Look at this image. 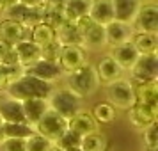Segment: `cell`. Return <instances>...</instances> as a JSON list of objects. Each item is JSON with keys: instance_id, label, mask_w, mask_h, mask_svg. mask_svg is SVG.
<instances>
[{"instance_id": "21", "label": "cell", "mask_w": 158, "mask_h": 151, "mask_svg": "<svg viewBox=\"0 0 158 151\" xmlns=\"http://www.w3.org/2000/svg\"><path fill=\"white\" fill-rule=\"evenodd\" d=\"M110 55L115 59V62L121 66L123 69H128L130 71V68L135 64L137 59H139V52H137V48L133 46L131 39H130L126 43H121L117 46H114V52Z\"/></svg>"}, {"instance_id": "13", "label": "cell", "mask_w": 158, "mask_h": 151, "mask_svg": "<svg viewBox=\"0 0 158 151\" xmlns=\"http://www.w3.org/2000/svg\"><path fill=\"white\" fill-rule=\"evenodd\" d=\"M135 34V29L133 25L124 22H119V20H112L110 23L105 25V36H107V44L110 46H117L121 43H126L131 39V36Z\"/></svg>"}, {"instance_id": "41", "label": "cell", "mask_w": 158, "mask_h": 151, "mask_svg": "<svg viewBox=\"0 0 158 151\" xmlns=\"http://www.w3.org/2000/svg\"><path fill=\"white\" fill-rule=\"evenodd\" d=\"M4 2H6L7 9H9V7H13V6H16V4H18V0H4Z\"/></svg>"}, {"instance_id": "45", "label": "cell", "mask_w": 158, "mask_h": 151, "mask_svg": "<svg viewBox=\"0 0 158 151\" xmlns=\"http://www.w3.org/2000/svg\"><path fill=\"white\" fill-rule=\"evenodd\" d=\"M144 151H158V148H155V149H151V148H146Z\"/></svg>"}, {"instance_id": "5", "label": "cell", "mask_w": 158, "mask_h": 151, "mask_svg": "<svg viewBox=\"0 0 158 151\" xmlns=\"http://www.w3.org/2000/svg\"><path fill=\"white\" fill-rule=\"evenodd\" d=\"M105 93H107V101L114 108L128 110L135 103V91H133L131 80L119 78L115 82H110V84H107Z\"/></svg>"}, {"instance_id": "37", "label": "cell", "mask_w": 158, "mask_h": 151, "mask_svg": "<svg viewBox=\"0 0 158 151\" xmlns=\"http://www.w3.org/2000/svg\"><path fill=\"white\" fill-rule=\"evenodd\" d=\"M60 48H62V44L59 43V41H53V43L46 44L44 48H41V57L48 59V61H55V62H57L59 53H60Z\"/></svg>"}, {"instance_id": "24", "label": "cell", "mask_w": 158, "mask_h": 151, "mask_svg": "<svg viewBox=\"0 0 158 151\" xmlns=\"http://www.w3.org/2000/svg\"><path fill=\"white\" fill-rule=\"evenodd\" d=\"M91 20H94L100 25H107L114 18V7H112V0H93L91 11H89Z\"/></svg>"}, {"instance_id": "11", "label": "cell", "mask_w": 158, "mask_h": 151, "mask_svg": "<svg viewBox=\"0 0 158 151\" xmlns=\"http://www.w3.org/2000/svg\"><path fill=\"white\" fill-rule=\"evenodd\" d=\"M23 73L30 75V77H36V78L43 80V82H48V84L59 80L64 75L60 66L55 61H48V59H43V57L37 62H34L32 66H29V68H23Z\"/></svg>"}, {"instance_id": "36", "label": "cell", "mask_w": 158, "mask_h": 151, "mask_svg": "<svg viewBox=\"0 0 158 151\" xmlns=\"http://www.w3.org/2000/svg\"><path fill=\"white\" fill-rule=\"evenodd\" d=\"M2 151H25V139H2L0 141Z\"/></svg>"}, {"instance_id": "17", "label": "cell", "mask_w": 158, "mask_h": 151, "mask_svg": "<svg viewBox=\"0 0 158 151\" xmlns=\"http://www.w3.org/2000/svg\"><path fill=\"white\" fill-rule=\"evenodd\" d=\"M23 39H29V29L25 25L15 22V20H2L0 22V41L13 46Z\"/></svg>"}, {"instance_id": "14", "label": "cell", "mask_w": 158, "mask_h": 151, "mask_svg": "<svg viewBox=\"0 0 158 151\" xmlns=\"http://www.w3.org/2000/svg\"><path fill=\"white\" fill-rule=\"evenodd\" d=\"M96 69V75H98V80L100 84H110V82H115V80L123 78V69L121 66L115 62V59L112 55H105L98 61V64L94 66Z\"/></svg>"}, {"instance_id": "22", "label": "cell", "mask_w": 158, "mask_h": 151, "mask_svg": "<svg viewBox=\"0 0 158 151\" xmlns=\"http://www.w3.org/2000/svg\"><path fill=\"white\" fill-rule=\"evenodd\" d=\"M23 105V114H25V121L29 123L30 126H34L41 115L48 110V100L46 98H30V100L22 101Z\"/></svg>"}, {"instance_id": "43", "label": "cell", "mask_w": 158, "mask_h": 151, "mask_svg": "<svg viewBox=\"0 0 158 151\" xmlns=\"http://www.w3.org/2000/svg\"><path fill=\"white\" fill-rule=\"evenodd\" d=\"M64 151H82L80 146H75V148H69V149H64Z\"/></svg>"}, {"instance_id": "28", "label": "cell", "mask_w": 158, "mask_h": 151, "mask_svg": "<svg viewBox=\"0 0 158 151\" xmlns=\"http://www.w3.org/2000/svg\"><path fill=\"white\" fill-rule=\"evenodd\" d=\"M57 41L62 44V46H64V44H78V46H82V37H80V34H78L77 23H73V22L62 23L57 29Z\"/></svg>"}, {"instance_id": "32", "label": "cell", "mask_w": 158, "mask_h": 151, "mask_svg": "<svg viewBox=\"0 0 158 151\" xmlns=\"http://www.w3.org/2000/svg\"><path fill=\"white\" fill-rule=\"evenodd\" d=\"M23 75V68L20 66H4L0 64V91H6L11 82Z\"/></svg>"}, {"instance_id": "30", "label": "cell", "mask_w": 158, "mask_h": 151, "mask_svg": "<svg viewBox=\"0 0 158 151\" xmlns=\"http://www.w3.org/2000/svg\"><path fill=\"white\" fill-rule=\"evenodd\" d=\"M93 117L96 119L98 124H112L115 121V114H117V108H114L108 101H98L91 110Z\"/></svg>"}, {"instance_id": "12", "label": "cell", "mask_w": 158, "mask_h": 151, "mask_svg": "<svg viewBox=\"0 0 158 151\" xmlns=\"http://www.w3.org/2000/svg\"><path fill=\"white\" fill-rule=\"evenodd\" d=\"M41 15H43V6L41 7H29V6H23V4H16V6H13L6 11L7 20H15V22L25 25L27 29H30L32 25L41 22Z\"/></svg>"}, {"instance_id": "27", "label": "cell", "mask_w": 158, "mask_h": 151, "mask_svg": "<svg viewBox=\"0 0 158 151\" xmlns=\"http://www.w3.org/2000/svg\"><path fill=\"white\" fill-rule=\"evenodd\" d=\"M80 148H82V151H107L108 139L105 133H101L98 130V132H93V133H87L82 137Z\"/></svg>"}, {"instance_id": "25", "label": "cell", "mask_w": 158, "mask_h": 151, "mask_svg": "<svg viewBox=\"0 0 158 151\" xmlns=\"http://www.w3.org/2000/svg\"><path fill=\"white\" fill-rule=\"evenodd\" d=\"M0 117L7 123H27L22 101L13 100V98L0 101Z\"/></svg>"}, {"instance_id": "7", "label": "cell", "mask_w": 158, "mask_h": 151, "mask_svg": "<svg viewBox=\"0 0 158 151\" xmlns=\"http://www.w3.org/2000/svg\"><path fill=\"white\" fill-rule=\"evenodd\" d=\"M57 64L60 66L62 73H71L75 69H78L80 66L87 64V55L85 50L78 46V44H64L60 48Z\"/></svg>"}, {"instance_id": "34", "label": "cell", "mask_w": 158, "mask_h": 151, "mask_svg": "<svg viewBox=\"0 0 158 151\" xmlns=\"http://www.w3.org/2000/svg\"><path fill=\"white\" fill-rule=\"evenodd\" d=\"M80 141H82V137H80L78 133H75L71 130H66L64 133L60 135V139L55 141L53 144L64 151V149H69V148H75V146H80Z\"/></svg>"}, {"instance_id": "2", "label": "cell", "mask_w": 158, "mask_h": 151, "mask_svg": "<svg viewBox=\"0 0 158 151\" xmlns=\"http://www.w3.org/2000/svg\"><path fill=\"white\" fill-rule=\"evenodd\" d=\"M66 84H68V89L82 100L91 98L93 94H96V91L101 86L94 66L89 64V62L80 66L78 69H75L71 73H66Z\"/></svg>"}, {"instance_id": "19", "label": "cell", "mask_w": 158, "mask_h": 151, "mask_svg": "<svg viewBox=\"0 0 158 151\" xmlns=\"http://www.w3.org/2000/svg\"><path fill=\"white\" fill-rule=\"evenodd\" d=\"M29 39L32 43H36L39 48H44L46 44L57 41V30L48 23L39 22L29 29Z\"/></svg>"}, {"instance_id": "38", "label": "cell", "mask_w": 158, "mask_h": 151, "mask_svg": "<svg viewBox=\"0 0 158 151\" xmlns=\"http://www.w3.org/2000/svg\"><path fill=\"white\" fill-rule=\"evenodd\" d=\"M18 4L29 6V7H41L46 4V0H18Z\"/></svg>"}, {"instance_id": "31", "label": "cell", "mask_w": 158, "mask_h": 151, "mask_svg": "<svg viewBox=\"0 0 158 151\" xmlns=\"http://www.w3.org/2000/svg\"><path fill=\"white\" fill-rule=\"evenodd\" d=\"M34 133V126L29 123H7L4 121V139H27Z\"/></svg>"}, {"instance_id": "16", "label": "cell", "mask_w": 158, "mask_h": 151, "mask_svg": "<svg viewBox=\"0 0 158 151\" xmlns=\"http://www.w3.org/2000/svg\"><path fill=\"white\" fill-rule=\"evenodd\" d=\"M13 50L16 53V61L20 68H29L41 59V48L30 39H23L20 43L13 44Z\"/></svg>"}, {"instance_id": "33", "label": "cell", "mask_w": 158, "mask_h": 151, "mask_svg": "<svg viewBox=\"0 0 158 151\" xmlns=\"http://www.w3.org/2000/svg\"><path fill=\"white\" fill-rule=\"evenodd\" d=\"M52 146H53V142H50L46 137L39 135L36 132L25 139V151H48Z\"/></svg>"}, {"instance_id": "4", "label": "cell", "mask_w": 158, "mask_h": 151, "mask_svg": "<svg viewBox=\"0 0 158 151\" xmlns=\"http://www.w3.org/2000/svg\"><path fill=\"white\" fill-rule=\"evenodd\" d=\"M48 107L62 117L69 119L78 110H82V98H78L69 89H53L48 96Z\"/></svg>"}, {"instance_id": "10", "label": "cell", "mask_w": 158, "mask_h": 151, "mask_svg": "<svg viewBox=\"0 0 158 151\" xmlns=\"http://www.w3.org/2000/svg\"><path fill=\"white\" fill-rule=\"evenodd\" d=\"M126 112H128L130 123L139 130H144L146 126L156 123L158 119V107L148 105V103H140V101H135Z\"/></svg>"}, {"instance_id": "39", "label": "cell", "mask_w": 158, "mask_h": 151, "mask_svg": "<svg viewBox=\"0 0 158 151\" xmlns=\"http://www.w3.org/2000/svg\"><path fill=\"white\" fill-rule=\"evenodd\" d=\"M46 4H53V6H64L66 0H46Z\"/></svg>"}, {"instance_id": "6", "label": "cell", "mask_w": 158, "mask_h": 151, "mask_svg": "<svg viewBox=\"0 0 158 151\" xmlns=\"http://www.w3.org/2000/svg\"><path fill=\"white\" fill-rule=\"evenodd\" d=\"M66 130H68V119L62 117L60 114H57L55 110H52V108H48L41 115V119L34 124V132L39 133V135L46 137L50 142L59 141Z\"/></svg>"}, {"instance_id": "8", "label": "cell", "mask_w": 158, "mask_h": 151, "mask_svg": "<svg viewBox=\"0 0 158 151\" xmlns=\"http://www.w3.org/2000/svg\"><path fill=\"white\" fill-rule=\"evenodd\" d=\"M133 25L137 27V32H149L156 34L158 32V6L156 2H142V6L137 13Z\"/></svg>"}, {"instance_id": "18", "label": "cell", "mask_w": 158, "mask_h": 151, "mask_svg": "<svg viewBox=\"0 0 158 151\" xmlns=\"http://www.w3.org/2000/svg\"><path fill=\"white\" fill-rule=\"evenodd\" d=\"M144 0H112V7H114V18L119 22L130 23L133 25L139 9L142 6Z\"/></svg>"}, {"instance_id": "44", "label": "cell", "mask_w": 158, "mask_h": 151, "mask_svg": "<svg viewBox=\"0 0 158 151\" xmlns=\"http://www.w3.org/2000/svg\"><path fill=\"white\" fill-rule=\"evenodd\" d=\"M48 151H62V149H60V148H57V146L53 144V146H52V148H50V149H48Z\"/></svg>"}, {"instance_id": "20", "label": "cell", "mask_w": 158, "mask_h": 151, "mask_svg": "<svg viewBox=\"0 0 158 151\" xmlns=\"http://www.w3.org/2000/svg\"><path fill=\"white\" fill-rule=\"evenodd\" d=\"M131 84H133V91H135V101L158 107V80L131 82Z\"/></svg>"}, {"instance_id": "15", "label": "cell", "mask_w": 158, "mask_h": 151, "mask_svg": "<svg viewBox=\"0 0 158 151\" xmlns=\"http://www.w3.org/2000/svg\"><path fill=\"white\" fill-rule=\"evenodd\" d=\"M68 130H71L75 133H78L80 137L93 133L100 130V124L96 123V119L93 117V114L89 110H78L75 115H71L68 119Z\"/></svg>"}, {"instance_id": "3", "label": "cell", "mask_w": 158, "mask_h": 151, "mask_svg": "<svg viewBox=\"0 0 158 151\" xmlns=\"http://www.w3.org/2000/svg\"><path fill=\"white\" fill-rule=\"evenodd\" d=\"M77 23L78 34L82 37V48H89V50H100L103 46H107V36H105V25H100L91 16H84L80 18Z\"/></svg>"}, {"instance_id": "1", "label": "cell", "mask_w": 158, "mask_h": 151, "mask_svg": "<svg viewBox=\"0 0 158 151\" xmlns=\"http://www.w3.org/2000/svg\"><path fill=\"white\" fill-rule=\"evenodd\" d=\"M52 91H53L52 84L43 82V80L36 78V77L25 75V73L22 77H18L15 82H11L9 87L6 89L7 98H13V100H18V101H25V100H30V98H46L48 100Z\"/></svg>"}, {"instance_id": "35", "label": "cell", "mask_w": 158, "mask_h": 151, "mask_svg": "<svg viewBox=\"0 0 158 151\" xmlns=\"http://www.w3.org/2000/svg\"><path fill=\"white\" fill-rule=\"evenodd\" d=\"M142 141H144L146 148H151V149L158 148V124L156 123H153V124H149V126H146L142 130Z\"/></svg>"}, {"instance_id": "42", "label": "cell", "mask_w": 158, "mask_h": 151, "mask_svg": "<svg viewBox=\"0 0 158 151\" xmlns=\"http://www.w3.org/2000/svg\"><path fill=\"white\" fill-rule=\"evenodd\" d=\"M4 139V119L0 117V141Z\"/></svg>"}, {"instance_id": "26", "label": "cell", "mask_w": 158, "mask_h": 151, "mask_svg": "<svg viewBox=\"0 0 158 151\" xmlns=\"http://www.w3.org/2000/svg\"><path fill=\"white\" fill-rule=\"evenodd\" d=\"M91 4H93V0H66V4L62 6L66 20L75 23L78 22L80 18L89 16Z\"/></svg>"}, {"instance_id": "9", "label": "cell", "mask_w": 158, "mask_h": 151, "mask_svg": "<svg viewBox=\"0 0 158 151\" xmlns=\"http://www.w3.org/2000/svg\"><path fill=\"white\" fill-rule=\"evenodd\" d=\"M131 82H148L158 78V55H139L137 62L130 68Z\"/></svg>"}, {"instance_id": "23", "label": "cell", "mask_w": 158, "mask_h": 151, "mask_svg": "<svg viewBox=\"0 0 158 151\" xmlns=\"http://www.w3.org/2000/svg\"><path fill=\"white\" fill-rule=\"evenodd\" d=\"M131 43L137 48L139 55H156L158 52V37L149 32H135L131 36Z\"/></svg>"}, {"instance_id": "40", "label": "cell", "mask_w": 158, "mask_h": 151, "mask_svg": "<svg viewBox=\"0 0 158 151\" xmlns=\"http://www.w3.org/2000/svg\"><path fill=\"white\" fill-rule=\"evenodd\" d=\"M6 11H7V6H6V2H4V0H0V16L6 15Z\"/></svg>"}, {"instance_id": "29", "label": "cell", "mask_w": 158, "mask_h": 151, "mask_svg": "<svg viewBox=\"0 0 158 151\" xmlns=\"http://www.w3.org/2000/svg\"><path fill=\"white\" fill-rule=\"evenodd\" d=\"M41 22L52 25L57 30L64 22H68L64 16V9L62 6H53V4H44L43 6V15H41Z\"/></svg>"}]
</instances>
